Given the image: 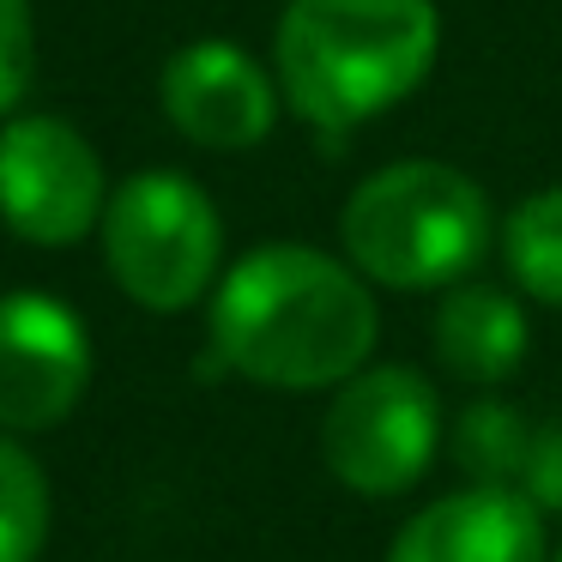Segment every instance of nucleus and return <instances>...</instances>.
Wrapping results in <instances>:
<instances>
[{"mask_svg": "<svg viewBox=\"0 0 562 562\" xmlns=\"http://www.w3.org/2000/svg\"><path fill=\"white\" fill-rule=\"evenodd\" d=\"M550 562H562V550H557V557H550Z\"/></svg>", "mask_w": 562, "mask_h": 562, "instance_id": "16", "label": "nucleus"}, {"mask_svg": "<svg viewBox=\"0 0 562 562\" xmlns=\"http://www.w3.org/2000/svg\"><path fill=\"white\" fill-rule=\"evenodd\" d=\"M429 345H436V363L453 381L496 387L532 351V321H526V303L514 291L465 279L453 291H441L436 321H429Z\"/></svg>", "mask_w": 562, "mask_h": 562, "instance_id": "10", "label": "nucleus"}, {"mask_svg": "<svg viewBox=\"0 0 562 562\" xmlns=\"http://www.w3.org/2000/svg\"><path fill=\"white\" fill-rule=\"evenodd\" d=\"M520 490H526V496H532L544 514L562 508V424H550V429H538V436H532V453H526Z\"/></svg>", "mask_w": 562, "mask_h": 562, "instance_id": "15", "label": "nucleus"}, {"mask_svg": "<svg viewBox=\"0 0 562 562\" xmlns=\"http://www.w3.org/2000/svg\"><path fill=\"white\" fill-rule=\"evenodd\" d=\"M496 248H502V267H508L514 291L544 308H562V182L526 194L502 218Z\"/></svg>", "mask_w": 562, "mask_h": 562, "instance_id": "11", "label": "nucleus"}, {"mask_svg": "<svg viewBox=\"0 0 562 562\" xmlns=\"http://www.w3.org/2000/svg\"><path fill=\"white\" fill-rule=\"evenodd\" d=\"M43 544H49V477L13 436H0V562H37Z\"/></svg>", "mask_w": 562, "mask_h": 562, "instance_id": "12", "label": "nucleus"}, {"mask_svg": "<svg viewBox=\"0 0 562 562\" xmlns=\"http://www.w3.org/2000/svg\"><path fill=\"white\" fill-rule=\"evenodd\" d=\"M212 351L231 375L279 393H321L363 375L381 339L375 284L315 243H260L212 291Z\"/></svg>", "mask_w": 562, "mask_h": 562, "instance_id": "1", "label": "nucleus"}, {"mask_svg": "<svg viewBox=\"0 0 562 562\" xmlns=\"http://www.w3.org/2000/svg\"><path fill=\"white\" fill-rule=\"evenodd\" d=\"M91 387V333L61 296H0V429L31 436L74 417Z\"/></svg>", "mask_w": 562, "mask_h": 562, "instance_id": "8", "label": "nucleus"}, {"mask_svg": "<svg viewBox=\"0 0 562 562\" xmlns=\"http://www.w3.org/2000/svg\"><path fill=\"white\" fill-rule=\"evenodd\" d=\"M453 453H460V465L472 472V484H514L520 490L526 453H532V429L520 424L514 405L477 400L472 412L460 417V429H453Z\"/></svg>", "mask_w": 562, "mask_h": 562, "instance_id": "13", "label": "nucleus"}, {"mask_svg": "<svg viewBox=\"0 0 562 562\" xmlns=\"http://www.w3.org/2000/svg\"><path fill=\"white\" fill-rule=\"evenodd\" d=\"M387 562H550L544 508L514 484H465L393 532Z\"/></svg>", "mask_w": 562, "mask_h": 562, "instance_id": "9", "label": "nucleus"}, {"mask_svg": "<svg viewBox=\"0 0 562 562\" xmlns=\"http://www.w3.org/2000/svg\"><path fill=\"white\" fill-rule=\"evenodd\" d=\"M441 393L429 375L405 363H369L345 387H333V405L321 417V460L351 496L387 502L405 496L441 453Z\"/></svg>", "mask_w": 562, "mask_h": 562, "instance_id": "5", "label": "nucleus"}, {"mask_svg": "<svg viewBox=\"0 0 562 562\" xmlns=\"http://www.w3.org/2000/svg\"><path fill=\"white\" fill-rule=\"evenodd\" d=\"M164 122L200 151H255L279 127V79L272 61L248 55L236 37H194L158 74Z\"/></svg>", "mask_w": 562, "mask_h": 562, "instance_id": "7", "label": "nucleus"}, {"mask_svg": "<svg viewBox=\"0 0 562 562\" xmlns=\"http://www.w3.org/2000/svg\"><path fill=\"white\" fill-rule=\"evenodd\" d=\"M441 61L436 0H284L272 79L308 134L351 139L429 86Z\"/></svg>", "mask_w": 562, "mask_h": 562, "instance_id": "2", "label": "nucleus"}, {"mask_svg": "<svg viewBox=\"0 0 562 562\" xmlns=\"http://www.w3.org/2000/svg\"><path fill=\"white\" fill-rule=\"evenodd\" d=\"M110 176L67 115H7L0 122V218L37 248H74L103 224Z\"/></svg>", "mask_w": 562, "mask_h": 562, "instance_id": "6", "label": "nucleus"}, {"mask_svg": "<svg viewBox=\"0 0 562 562\" xmlns=\"http://www.w3.org/2000/svg\"><path fill=\"white\" fill-rule=\"evenodd\" d=\"M98 236L115 291L151 315H182L224 279V218L182 170H139L115 182Z\"/></svg>", "mask_w": 562, "mask_h": 562, "instance_id": "4", "label": "nucleus"}, {"mask_svg": "<svg viewBox=\"0 0 562 562\" xmlns=\"http://www.w3.org/2000/svg\"><path fill=\"white\" fill-rule=\"evenodd\" d=\"M37 79V13L31 0H0V122L19 115Z\"/></svg>", "mask_w": 562, "mask_h": 562, "instance_id": "14", "label": "nucleus"}, {"mask_svg": "<svg viewBox=\"0 0 562 562\" xmlns=\"http://www.w3.org/2000/svg\"><path fill=\"white\" fill-rule=\"evenodd\" d=\"M502 224L490 194L441 158H400L351 188L339 248L381 291H453L490 260Z\"/></svg>", "mask_w": 562, "mask_h": 562, "instance_id": "3", "label": "nucleus"}]
</instances>
